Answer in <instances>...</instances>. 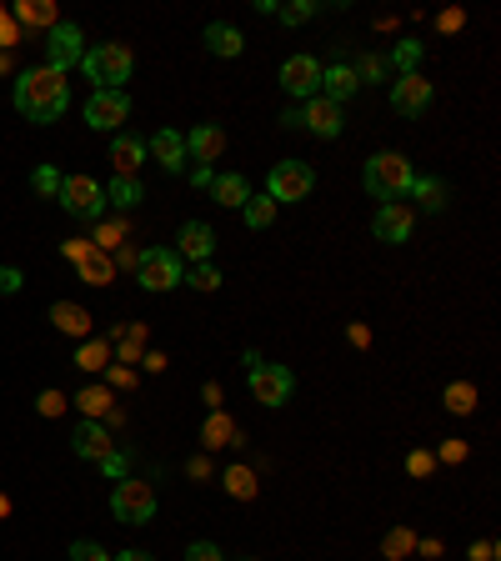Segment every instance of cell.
<instances>
[{
    "instance_id": "c3c4849f",
    "label": "cell",
    "mask_w": 501,
    "mask_h": 561,
    "mask_svg": "<svg viewBox=\"0 0 501 561\" xmlns=\"http://www.w3.org/2000/svg\"><path fill=\"white\" fill-rule=\"evenodd\" d=\"M211 181H216V171L201 166V161H191V186H211Z\"/></svg>"
},
{
    "instance_id": "30bf717a",
    "label": "cell",
    "mask_w": 501,
    "mask_h": 561,
    "mask_svg": "<svg viewBox=\"0 0 501 561\" xmlns=\"http://www.w3.org/2000/svg\"><path fill=\"white\" fill-rule=\"evenodd\" d=\"M126 116H131V96H126V91H91V101H86V126H96V131H121Z\"/></svg>"
},
{
    "instance_id": "8d00e7d4",
    "label": "cell",
    "mask_w": 501,
    "mask_h": 561,
    "mask_svg": "<svg viewBox=\"0 0 501 561\" xmlns=\"http://www.w3.org/2000/svg\"><path fill=\"white\" fill-rule=\"evenodd\" d=\"M31 186H36L41 196H56V191H61V171H56V166H41V171L31 176Z\"/></svg>"
},
{
    "instance_id": "3957f363",
    "label": "cell",
    "mask_w": 501,
    "mask_h": 561,
    "mask_svg": "<svg viewBox=\"0 0 501 561\" xmlns=\"http://www.w3.org/2000/svg\"><path fill=\"white\" fill-rule=\"evenodd\" d=\"M131 46H121V41H101V46H91L86 56H81V71L96 81V91H121L126 81H131Z\"/></svg>"
},
{
    "instance_id": "5bb4252c",
    "label": "cell",
    "mask_w": 501,
    "mask_h": 561,
    "mask_svg": "<svg viewBox=\"0 0 501 561\" xmlns=\"http://www.w3.org/2000/svg\"><path fill=\"white\" fill-rule=\"evenodd\" d=\"M211 251H216V231L206 226V221H186L181 231H176V256L181 261H211Z\"/></svg>"
},
{
    "instance_id": "836d02e7",
    "label": "cell",
    "mask_w": 501,
    "mask_h": 561,
    "mask_svg": "<svg viewBox=\"0 0 501 561\" xmlns=\"http://www.w3.org/2000/svg\"><path fill=\"white\" fill-rule=\"evenodd\" d=\"M386 76H391V61H386V56L371 51V56L356 61V81H386Z\"/></svg>"
},
{
    "instance_id": "2e32d148",
    "label": "cell",
    "mask_w": 501,
    "mask_h": 561,
    "mask_svg": "<svg viewBox=\"0 0 501 561\" xmlns=\"http://www.w3.org/2000/svg\"><path fill=\"white\" fill-rule=\"evenodd\" d=\"M221 151H226V131L221 126H191V136H186V161H201V166H211V161H221Z\"/></svg>"
},
{
    "instance_id": "7c38bea8",
    "label": "cell",
    "mask_w": 501,
    "mask_h": 561,
    "mask_svg": "<svg viewBox=\"0 0 501 561\" xmlns=\"http://www.w3.org/2000/svg\"><path fill=\"white\" fill-rule=\"evenodd\" d=\"M281 86H286L296 101L321 96V61H311V56H291V61L281 66Z\"/></svg>"
},
{
    "instance_id": "f546056e",
    "label": "cell",
    "mask_w": 501,
    "mask_h": 561,
    "mask_svg": "<svg viewBox=\"0 0 501 561\" xmlns=\"http://www.w3.org/2000/svg\"><path fill=\"white\" fill-rule=\"evenodd\" d=\"M241 216H246L251 231H266V226L276 221V201H271V196H251V201L241 206Z\"/></svg>"
},
{
    "instance_id": "e575fe53",
    "label": "cell",
    "mask_w": 501,
    "mask_h": 561,
    "mask_svg": "<svg viewBox=\"0 0 501 561\" xmlns=\"http://www.w3.org/2000/svg\"><path fill=\"white\" fill-rule=\"evenodd\" d=\"M76 361H81V366H86V371H101V366H106V361H111V341H86V346H81V356H76Z\"/></svg>"
},
{
    "instance_id": "d4e9b609",
    "label": "cell",
    "mask_w": 501,
    "mask_h": 561,
    "mask_svg": "<svg viewBox=\"0 0 501 561\" xmlns=\"http://www.w3.org/2000/svg\"><path fill=\"white\" fill-rule=\"evenodd\" d=\"M141 201H146V191H141L136 176H116V181L106 186V206H116V211H136Z\"/></svg>"
},
{
    "instance_id": "681fc988",
    "label": "cell",
    "mask_w": 501,
    "mask_h": 561,
    "mask_svg": "<svg viewBox=\"0 0 501 561\" xmlns=\"http://www.w3.org/2000/svg\"><path fill=\"white\" fill-rule=\"evenodd\" d=\"M346 336H351V346H366V341H371V331H366V326H351Z\"/></svg>"
},
{
    "instance_id": "60d3db41",
    "label": "cell",
    "mask_w": 501,
    "mask_h": 561,
    "mask_svg": "<svg viewBox=\"0 0 501 561\" xmlns=\"http://www.w3.org/2000/svg\"><path fill=\"white\" fill-rule=\"evenodd\" d=\"M381 551H386V556H406V551H411V531H401V526H396V531L381 541Z\"/></svg>"
},
{
    "instance_id": "ffe728a7",
    "label": "cell",
    "mask_w": 501,
    "mask_h": 561,
    "mask_svg": "<svg viewBox=\"0 0 501 561\" xmlns=\"http://www.w3.org/2000/svg\"><path fill=\"white\" fill-rule=\"evenodd\" d=\"M111 166H116L121 176H136V171L146 166V141H141V136H116V141H111Z\"/></svg>"
},
{
    "instance_id": "8992f818",
    "label": "cell",
    "mask_w": 501,
    "mask_h": 561,
    "mask_svg": "<svg viewBox=\"0 0 501 561\" xmlns=\"http://www.w3.org/2000/svg\"><path fill=\"white\" fill-rule=\"evenodd\" d=\"M136 281L141 291H171L186 281V261L176 251H141L136 256Z\"/></svg>"
},
{
    "instance_id": "f1b7e54d",
    "label": "cell",
    "mask_w": 501,
    "mask_h": 561,
    "mask_svg": "<svg viewBox=\"0 0 501 561\" xmlns=\"http://www.w3.org/2000/svg\"><path fill=\"white\" fill-rule=\"evenodd\" d=\"M76 266H81V276H86L91 286H106V281H111V261H106L101 246H86V256H81Z\"/></svg>"
},
{
    "instance_id": "6da1fadb",
    "label": "cell",
    "mask_w": 501,
    "mask_h": 561,
    "mask_svg": "<svg viewBox=\"0 0 501 561\" xmlns=\"http://www.w3.org/2000/svg\"><path fill=\"white\" fill-rule=\"evenodd\" d=\"M66 106H71V86H66L61 71H51V66L21 71V81H16V111H21L26 121L51 126V121L66 116Z\"/></svg>"
},
{
    "instance_id": "ba28073f",
    "label": "cell",
    "mask_w": 501,
    "mask_h": 561,
    "mask_svg": "<svg viewBox=\"0 0 501 561\" xmlns=\"http://www.w3.org/2000/svg\"><path fill=\"white\" fill-rule=\"evenodd\" d=\"M311 186H316V176H311L306 161H276L271 176H266V196H271L276 206H281V201H306Z\"/></svg>"
},
{
    "instance_id": "9a60e30c",
    "label": "cell",
    "mask_w": 501,
    "mask_h": 561,
    "mask_svg": "<svg viewBox=\"0 0 501 561\" xmlns=\"http://www.w3.org/2000/svg\"><path fill=\"white\" fill-rule=\"evenodd\" d=\"M371 231H376V241H386V246H401V241H411V211H406L401 201H386V206L376 211Z\"/></svg>"
},
{
    "instance_id": "5b68a950",
    "label": "cell",
    "mask_w": 501,
    "mask_h": 561,
    "mask_svg": "<svg viewBox=\"0 0 501 561\" xmlns=\"http://www.w3.org/2000/svg\"><path fill=\"white\" fill-rule=\"evenodd\" d=\"M56 201H61L71 216H81V221H96V216L106 211V186H101L96 176H61V191H56Z\"/></svg>"
},
{
    "instance_id": "4316f807",
    "label": "cell",
    "mask_w": 501,
    "mask_h": 561,
    "mask_svg": "<svg viewBox=\"0 0 501 561\" xmlns=\"http://www.w3.org/2000/svg\"><path fill=\"white\" fill-rule=\"evenodd\" d=\"M411 196L421 201V211H446V181H436V176H416Z\"/></svg>"
},
{
    "instance_id": "bcb514c9",
    "label": "cell",
    "mask_w": 501,
    "mask_h": 561,
    "mask_svg": "<svg viewBox=\"0 0 501 561\" xmlns=\"http://www.w3.org/2000/svg\"><path fill=\"white\" fill-rule=\"evenodd\" d=\"M101 471H106L111 481H121V476H126V456H121V451H111V456L101 461Z\"/></svg>"
},
{
    "instance_id": "ac0fdd59",
    "label": "cell",
    "mask_w": 501,
    "mask_h": 561,
    "mask_svg": "<svg viewBox=\"0 0 501 561\" xmlns=\"http://www.w3.org/2000/svg\"><path fill=\"white\" fill-rule=\"evenodd\" d=\"M71 446H76V456H86V461H106L116 446H111V431L101 426V421H81L76 431H71Z\"/></svg>"
},
{
    "instance_id": "ab89813d",
    "label": "cell",
    "mask_w": 501,
    "mask_h": 561,
    "mask_svg": "<svg viewBox=\"0 0 501 561\" xmlns=\"http://www.w3.org/2000/svg\"><path fill=\"white\" fill-rule=\"evenodd\" d=\"M191 286H196V291H216V286H221V271H216V266H206V261H201V266H196V271H191Z\"/></svg>"
},
{
    "instance_id": "f35d334b",
    "label": "cell",
    "mask_w": 501,
    "mask_h": 561,
    "mask_svg": "<svg viewBox=\"0 0 501 561\" xmlns=\"http://www.w3.org/2000/svg\"><path fill=\"white\" fill-rule=\"evenodd\" d=\"M186 561H226V551L216 541H191L186 546Z\"/></svg>"
},
{
    "instance_id": "7dc6e473",
    "label": "cell",
    "mask_w": 501,
    "mask_h": 561,
    "mask_svg": "<svg viewBox=\"0 0 501 561\" xmlns=\"http://www.w3.org/2000/svg\"><path fill=\"white\" fill-rule=\"evenodd\" d=\"M441 461H466V441H441Z\"/></svg>"
},
{
    "instance_id": "52a82bcc",
    "label": "cell",
    "mask_w": 501,
    "mask_h": 561,
    "mask_svg": "<svg viewBox=\"0 0 501 561\" xmlns=\"http://www.w3.org/2000/svg\"><path fill=\"white\" fill-rule=\"evenodd\" d=\"M81 56H86V36H81V26H76V21H56V26L46 31V66L66 76L71 66H81Z\"/></svg>"
},
{
    "instance_id": "7a4b0ae2",
    "label": "cell",
    "mask_w": 501,
    "mask_h": 561,
    "mask_svg": "<svg viewBox=\"0 0 501 561\" xmlns=\"http://www.w3.org/2000/svg\"><path fill=\"white\" fill-rule=\"evenodd\" d=\"M366 191L386 206V201H401L406 191H411V181H416V171H411V161L401 156V151H381V156H371L366 161Z\"/></svg>"
},
{
    "instance_id": "7bdbcfd3",
    "label": "cell",
    "mask_w": 501,
    "mask_h": 561,
    "mask_svg": "<svg viewBox=\"0 0 501 561\" xmlns=\"http://www.w3.org/2000/svg\"><path fill=\"white\" fill-rule=\"evenodd\" d=\"M36 406H41V416H61V411H66V396H61V391H41Z\"/></svg>"
},
{
    "instance_id": "f907efd6",
    "label": "cell",
    "mask_w": 501,
    "mask_h": 561,
    "mask_svg": "<svg viewBox=\"0 0 501 561\" xmlns=\"http://www.w3.org/2000/svg\"><path fill=\"white\" fill-rule=\"evenodd\" d=\"M111 561H156L151 551H121V556H111Z\"/></svg>"
},
{
    "instance_id": "f6af8a7d",
    "label": "cell",
    "mask_w": 501,
    "mask_h": 561,
    "mask_svg": "<svg viewBox=\"0 0 501 561\" xmlns=\"http://www.w3.org/2000/svg\"><path fill=\"white\" fill-rule=\"evenodd\" d=\"M21 291V271L16 266H0V296H16Z\"/></svg>"
},
{
    "instance_id": "1f68e13d",
    "label": "cell",
    "mask_w": 501,
    "mask_h": 561,
    "mask_svg": "<svg viewBox=\"0 0 501 561\" xmlns=\"http://www.w3.org/2000/svg\"><path fill=\"white\" fill-rule=\"evenodd\" d=\"M446 411L451 416H471L476 411V386L471 381H451L446 386Z\"/></svg>"
},
{
    "instance_id": "cb8c5ba5",
    "label": "cell",
    "mask_w": 501,
    "mask_h": 561,
    "mask_svg": "<svg viewBox=\"0 0 501 561\" xmlns=\"http://www.w3.org/2000/svg\"><path fill=\"white\" fill-rule=\"evenodd\" d=\"M201 441H206V446H241V426H236L226 411H211L206 426H201Z\"/></svg>"
},
{
    "instance_id": "74e56055",
    "label": "cell",
    "mask_w": 501,
    "mask_h": 561,
    "mask_svg": "<svg viewBox=\"0 0 501 561\" xmlns=\"http://www.w3.org/2000/svg\"><path fill=\"white\" fill-rule=\"evenodd\" d=\"M71 561H111V551L96 541H71Z\"/></svg>"
},
{
    "instance_id": "d590c367",
    "label": "cell",
    "mask_w": 501,
    "mask_h": 561,
    "mask_svg": "<svg viewBox=\"0 0 501 561\" xmlns=\"http://www.w3.org/2000/svg\"><path fill=\"white\" fill-rule=\"evenodd\" d=\"M276 16H281L286 26H301V21L316 16V6H311V0H296V6H276Z\"/></svg>"
},
{
    "instance_id": "ee69618b",
    "label": "cell",
    "mask_w": 501,
    "mask_h": 561,
    "mask_svg": "<svg viewBox=\"0 0 501 561\" xmlns=\"http://www.w3.org/2000/svg\"><path fill=\"white\" fill-rule=\"evenodd\" d=\"M431 466H436V456H431V451H411V456H406V471H411V476H426Z\"/></svg>"
},
{
    "instance_id": "9c48e42d",
    "label": "cell",
    "mask_w": 501,
    "mask_h": 561,
    "mask_svg": "<svg viewBox=\"0 0 501 561\" xmlns=\"http://www.w3.org/2000/svg\"><path fill=\"white\" fill-rule=\"evenodd\" d=\"M291 391H296V376H291L286 366H276V361L251 366V396H256L261 406H286Z\"/></svg>"
},
{
    "instance_id": "277c9868",
    "label": "cell",
    "mask_w": 501,
    "mask_h": 561,
    "mask_svg": "<svg viewBox=\"0 0 501 561\" xmlns=\"http://www.w3.org/2000/svg\"><path fill=\"white\" fill-rule=\"evenodd\" d=\"M111 511H116V521H126V526H146V521L156 516V491H151V481L121 476V481L111 486Z\"/></svg>"
},
{
    "instance_id": "d6a6232c",
    "label": "cell",
    "mask_w": 501,
    "mask_h": 561,
    "mask_svg": "<svg viewBox=\"0 0 501 561\" xmlns=\"http://www.w3.org/2000/svg\"><path fill=\"white\" fill-rule=\"evenodd\" d=\"M421 51H426V46H421V41H401V46H396V51H391V56H386V61H391V66H396V71H401V76H411V71H416V66H421Z\"/></svg>"
},
{
    "instance_id": "4fadbf2b",
    "label": "cell",
    "mask_w": 501,
    "mask_h": 561,
    "mask_svg": "<svg viewBox=\"0 0 501 561\" xmlns=\"http://www.w3.org/2000/svg\"><path fill=\"white\" fill-rule=\"evenodd\" d=\"M391 106H396L401 116H421V111L431 106V81H426L421 71H411V76L391 81Z\"/></svg>"
},
{
    "instance_id": "b9f144b4",
    "label": "cell",
    "mask_w": 501,
    "mask_h": 561,
    "mask_svg": "<svg viewBox=\"0 0 501 561\" xmlns=\"http://www.w3.org/2000/svg\"><path fill=\"white\" fill-rule=\"evenodd\" d=\"M21 41V26H16V16H6V11H0V51H11Z\"/></svg>"
},
{
    "instance_id": "f5cc1de1",
    "label": "cell",
    "mask_w": 501,
    "mask_h": 561,
    "mask_svg": "<svg viewBox=\"0 0 501 561\" xmlns=\"http://www.w3.org/2000/svg\"><path fill=\"white\" fill-rule=\"evenodd\" d=\"M241 561H256V556H241Z\"/></svg>"
},
{
    "instance_id": "816d5d0a",
    "label": "cell",
    "mask_w": 501,
    "mask_h": 561,
    "mask_svg": "<svg viewBox=\"0 0 501 561\" xmlns=\"http://www.w3.org/2000/svg\"><path fill=\"white\" fill-rule=\"evenodd\" d=\"M6 511H11V501H6V496H0V516H6Z\"/></svg>"
},
{
    "instance_id": "44dd1931",
    "label": "cell",
    "mask_w": 501,
    "mask_h": 561,
    "mask_svg": "<svg viewBox=\"0 0 501 561\" xmlns=\"http://www.w3.org/2000/svg\"><path fill=\"white\" fill-rule=\"evenodd\" d=\"M206 191H211V196H216V206H226V211H241V206L251 201V186H246V176H236V171L216 176Z\"/></svg>"
},
{
    "instance_id": "d6986e66",
    "label": "cell",
    "mask_w": 501,
    "mask_h": 561,
    "mask_svg": "<svg viewBox=\"0 0 501 561\" xmlns=\"http://www.w3.org/2000/svg\"><path fill=\"white\" fill-rule=\"evenodd\" d=\"M356 86H361V81H356V71H351V66H321V96H326V101L346 106Z\"/></svg>"
},
{
    "instance_id": "83f0119b",
    "label": "cell",
    "mask_w": 501,
    "mask_h": 561,
    "mask_svg": "<svg viewBox=\"0 0 501 561\" xmlns=\"http://www.w3.org/2000/svg\"><path fill=\"white\" fill-rule=\"evenodd\" d=\"M221 486H226V496H236V501H256V471L251 466H231L226 476H221Z\"/></svg>"
},
{
    "instance_id": "8fae6325",
    "label": "cell",
    "mask_w": 501,
    "mask_h": 561,
    "mask_svg": "<svg viewBox=\"0 0 501 561\" xmlns=\"http://www.w3.org/2000/svg\"><path fill=\"white\" fill-rule=\"evenodd\" d=\"M296 126H306V131H311V136H321V141H336V136H341V126H346V116H341V106H336V101L311 96V101L296 111Z\"/></svg>"
},
{
    "instance_id": "e0dca14e",
    "label": "cell",
    "mask_w": 501,
    "mask_h": 561,
    "mask_svg": "<svg viewBox=\"0 0 501 561\" xmlns=\"http://www.w3.org/2000/svg\"><path fill=\"white\" fill-rule=\"evenodd\" d=\"M146 156H156V161H161V171H171V176H181V171H186V136L166 126V131H156V136H151V146H146Z\"/></svg>"
},
{
    "instance_id": "7402d4cb",
    "label": "cell",
    "mask_w": 501,
    "mask_h": 561,
    "mask_svg": "<svg viewBox=\"0 0 501 561\" xmlns=\"http://www.w3.org/2000/svg\"><path fill=\"white\" fill-rule=\"evenodd\" d=\"M206 51H211V56H226V61H236V56L246 51V36H241L236 26L216 21V26H206Z\"/></svg>"
},
{
    "instance_id": "4dcf8cb0",
    "label": "cell",
    "mask_w": 501,
    "mask_h": 561,
    "mask_svg": "<svg viewBox=\"0 0 501 561\" xmlns=\"http://www.w3.org/2000/svg\"><path fill=\"white\" fill-rule=\"evenodd\" d=\"M76 406L86 411V421H101V416L111 411V386H86V391L76 396Z\"/></svg>"
},
{
    "instance_id": "484cf974",
    "label": "cell",
    "mask_w": 501,
    "mask_h": 561,
    "mask_svg": "<svg viewBox=\"0 0 501 561\" xmlns=\"http://www.w3.org/2000/svg\"><path fill=\"white\" fill-rule=\"evenodd\" d=\"M16 26L51 31L56 26V6H51V0H21V6H16Z\"/></svg>"
},
{
    "instance_id": "603a6c76",
    "label": "cell",
    "mask_w": 501,
    "mask_h": 561,
    "mask_svg": "<svg viewBox=\"0 0 501 561\" xmlns=\"http://www.w3.org/2000/svg\"><path fill=\"white\" fill-rule=\"evenodd\" d=\"M51 326L66 331V336H86V331H91V311L76 306V301H56V306H51Z\"/></svg>"
}]
</instances>
